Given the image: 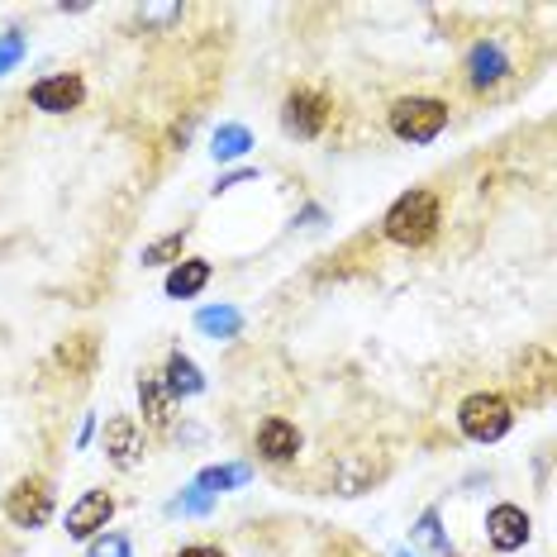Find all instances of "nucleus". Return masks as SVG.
Masks as SVG:
<instances>
[{
  "mask_svg": "<svg viewBox=\"0 0 557 557\" xmlns=\"http://www.w3.org/2000/svg\"><path fill=\"white\" fill-rule=\"evenodd\" d=\"M5 519L15 529H44L53 519V486H48V476H20L5 491Z\"/></svg>",
  "mask_w": 557,
  "mask_h": 557,
  "instance_id": "obj_4",
  "label": "nucleus"
},
{
  "mask_svg": "<svg viewBox=\"0 0 557 557\" xmlns=\"http://www.w3.org/2000/svg\"><path fill=\"white\" fill-rule=\"evenodd\" d=\"M244 481H248V467H210V472L196 476V486L206 491V496H220V491L244 486Z\"/></svg>",
  "mask_w": 557,
  "mask_h": 557,
  "instance_id": "obj_19",
  "label": "nucleus"
},
{
  "mask_svg": "<svg viewBox=\"0 0 557 557\" xmlns=\"http://www.w3.org/2000/svg\"><path fill=\"white\" fill-rule=\"evenodd\" d=\"M206 282H210V262L206 258H186V262H176L172 276H168V296L172 300H191V296L206 290Z\"/></svg>",
  "mask_w": 557,
  "mask_h": 557,
  "instance_id": "obj_13",
  "label": "nucleus"
},
{
  "mask_svg": "<svg viewBox=\"0 0 557 557\" xmlns=\"http://www.w3.org/2000/svg\"><path fill=\"white\" fill-rule=\"evenodd\" d=\"M182 248H186V230L158 238V244L144 248V268H168V262H182Z\"/></svg>",
  "mask_w": 557,
  "mask_h": 557,
  "instance_id": "obj_18",
  "label": "nucleus"
},
{
  "mask_svg": "<svg viewBox=\"0 0 557 557\" xmlns=\"http://www.w3.org/2000/svg\"><path fill=\"white\" fill-rule=\"evenodd\" d=\"M486 539L496 553H515L529 543V515L519 510V505H496V510L486 515Z\"/></svg>",
  "mask_w": 557,
  "mask_h": 557,
  "instance_id": "obj_9",
  "label": "nucleus"
},
{
  "mask_svg": "<svg viewBox=\"0 0 557 557\" xmlns=\"http://www.w3.org/2000/svg\"><path fill=\"white\" fill-rule=\"evenodd\" d=\"M258 453L268 462H290L300 453V429L290 420H268L258 429Z\"/></svg>",
  "mask_w": 557,
  "mask_h": 557,
  "instance_id": "obj_10",
  "label": "nucleus"
},
{
  "mask_svg": "<svg viewBox=\"0 0 557 557\" xmlns=\"http://www.w3.org/2000/svg\"><path fill=\"white\" fill-rule=\"evenodd\" d=\"M396 557H410V553H396Z\"/></svg>",
  "mask_w": 557,
  "mask_h": 557,
  "instance_id": "obj_27",
  "label": "nucleus"
},
{
  "mask_svg": "<svg viewBox=\"0 0 557 557\" xmlns=\"http://www.w3.org/2000/svg\"><path fill=\"white\" fill-rule=\"evenodd\" d=\"M138 400H144V420L153 429H168L172 424V396L158 376H138Z\"/></svg>",
  "mask_w": 557,
  "mask_h": 557,
  "instance_id": "obj_15",
  "label": "nucleus"
},
{
  "mask_svg": "<svg viewBox=\"0 0 557 557\" xmlns=\"http://www.w3.org/2000/svg\"><path fill=\"white\" fill-rule=\"evenodd\" d=\"M24 58V39H20V29H5L0 34V77H5L10 67Z\"/></svg>",
  "mask_w": 557,
  "mask_h": 557,
  "instance_id": "obj_21",
  "label": "nucleus"
},
{
  "mask_svg": "<svg viewBox=\"0 0 557 557\" xmlns=\"http://www.w3.org/2000/svg\"><path fill=\"white\" fill-rule=\"evenodd\" d=\"M176 557H224L220 548H210V543H196V548H182Z\"/></svg>",
  "mask_w": 557,
  "mask_h": 557,
  "instance_id": "obj_26",
  "label": "nucleus"
},
{
  "mask_svg": "<svg viewBox=\"0 0 557 557\" xmlns=\"http://www.w3.org/2000/svg\"><path fill=\"white\" fill-rule=\"evenodd\" d=\"M510 424H515V410L505 396H496V391H476V396H467L458 405V429L472 443H496V438L510 434Z\"/></svg>",
  "mask_w": 557,
  "mask_h": 557,
  "instance_id": "obj_2",
  "label": "nucleus"
},
{
  "mask_svg": "<svg viewBox=\"0 0 557 557\" xmlns=\"http://www.w3.org/2000/svg\"><path fill=\"white\" fill-rule=\"evenodd\" d=\"M168 396L172 400H186V396H200L206 391V376H200V367L191 362V358H182V352H172L168 358Z\"/></svg>",
  "mask_w": 557,
  "mask_h": 557,
  "instance_id": "obj_14",
  "label": "nucleus"
},
{
  "mask_svg": "<svg viewBox=\"0 0 557 557\" xmlns=\"http://www.w3.org/2000/svg\"><path fill=\"white\" fill-rule=\"evenodd\" d=\"M252 176H258V172H252V168H244V172H234V176H220V182H214V196H220V191H234V186H244V182H252Z\"/></svg>",
  "mask_w": 557,
  "mask_h": 557,
  "instance_id": "obj_24",
  "label": "nucleus"
},
{
  "mask_svg": "<svg viewBox=\"0 0 557 557\" xmlns=\"http://www.w3.org/2000/svg\"><path fill=\"white\" fill-rule=\"evenodd\" d=\"M414 543H420V548H429L434 557H448V553H453L448 539H443V529H438V510H424V515H420V524H414Z\"/></svg>",
  "mask_w": 557,
  "mask_h": 557,
  "instance_id": "obj_20",
  "label": "nucleus"
},
{
  "mask_svg": "<svg viewBox=\"0 0 557 557\" xmlns=\"http://www.w3.org/2000/svg\"><path fill=\"white\" fill-rule=\"evenodd\" d=\"M505 72H510V62H505V53L496 44H476L472 53H467V77H472L476 91H486V86H496Z\"/></svg>",
  "mask_w": 557,
  "mask_h": 557,
  "instance_id": "obj_11",
  "label": "nucleus"
},
{
  "mask_svg": "<svg viewBox=\"0 0 557 557\" xmlns=\"http://www.w3.org/2000/svg\"><path fill=\"white\" fill-rule=\"evenodd\" d=\"M100 448H106V458L115 462L120 472H134V467L144 462V429L134 424V414H115V420H106Z\"/></svg>",
  "mask_w": 557,
  "mask_h": 557,
  "instance_id": "obj_6",
  "label": "nucleus"
},
{
  "mask_svg": "<svg viewBox=\"0 0 557 557\" xmlns=\"http://www.w3.org/2000/svg\"><path fill=\"white\" fill-rule=\"evenodd\" d=\"M329 120H334V106H329V96L310 91V86H296L282 100V129L290 138H320L329 129Z\"/></svg>",
  "mask_w": 557,
  "mask_h": 557,
  "instance_id": "obj_5",
  "label": "nucleus"
},
{
  "mask_svg": "<svg viewBox=\"0 0 557 557\" xmlns=\"http://www.w3.org/2000/svg\"><path fill=\"white\" fill-rule=\"evenodd\" d=\"M324 557H367V553L358 548V543H348V539H338V543H334V548H329Z\"/></svg>",
  "mask_w": 557,
  "mask_h": 557,
  "instance_id": "obj_25",
  "label": "nucleus"
},
{
  "mask_svg": "<svg viewBox=\"0 0 557 557\" xmlns=\"http://www.w3.org/2000/svg\"><path fill=\"white\" fill-rule=\"evenodd\" d=\"M210 505H214V496H206V491H200V486H191V491H186L182 500L172 505V510H186V515H206Z\"/></svg>",
  "mask_w": 557,
  "mask_h": 557,
  "instance_id": "obj_23",
  "label": "nucleus"
},
{
  "mask_svg": "<svg viewBox=\"0 0 557 557\" xmlns=\"http://www.w3.org/2000/svg\"><path fill=\"white\" fill-rule=\"evenodd\" d=\"M110 515H115V496L110 491H86V496L67 510V534L72 539H91L100 529L110 524Z\"/></svg>",
  "mask_w": 557,
  "mask_h": 557,
  "instance_id": "obj_8",
  "label": "nucleus"
},
{
  "mask_svg": "<svg viewBox=\"0 0 557 557\" xmlns=\"http://www.w3.org/2000/svg\"><path fill=\"white\" fill-rule=\"evenodd\" d=\"M196 329L210 338H238V329H244V314L230 310V306H214V310H200L196 314Z\"/></svg>",
  "mask_w": 557,
  "mask_h": 557,
  "instance_id": "obj_17",
  "label": "nucleus"
},
{
  "mask_svg": "<svg viewBox=\"0 0 557 557\" xmlns=\"http://www.w3.org/2000/svg\"><path fill=\"white\" fill-rule=\"evenodd\" d=\"M448 129V106L434 96H405L391 106V134L405 144H429Z\"/></svg>",
  "mask_w": 557,
  "mask_h": 557,
  "instance_id": "obj_3",
  "label": "nucleus"
},
{
  "mask_svg": "<svg viewBox=\"0 0 557 557\" xmlns=\"http://www.w3.org/2000/svg\"><path fill=\"white\" fill-rule=\"evenodd\" d=\"M34 110H44V115H67V110H77L82 100H86V86L77 72H58V77H44V82H34Z\"/></svg>",
  "mask_w": 557,
  "mask_h": 557,
  "instance_id": "obj_7",
  "label": "nucleus"
},
{
  "mask_svg": "<svg viewBox=\"0 0 557 557\" xmlns=\"http://www.w3.org/2000/svg\"><path fill=\"white\" fill-rule=\"evenodd\" d=\"M386 238L400 248H424L438 234V196L434 191H405L386 210Z\"/></svg>",
  "mask_w": 557,
  "mask_h": 557,
  "instance_id": "obj_1",
  "label": "nucleus"
},
{
  "mask_svg": "<svg viewBox=\"0 0 557 557\" xmlns=\"http://www.w3.org/2000/svg\"><path fill=\"white\" fill-rule=\"evenodd\" d=\"M248 148H252V134L244 124H220V129H214V144H210L214 162H234V158H244Z\"/></svg>",
  "mask_w": 557,
  "mask_h": 557,
  "instance_id": "obj_16",
  "label": "nucleus"
},
{
  "mask_svg": "<svg viewBox=\"0 0 557 557\" xmlns=\"http://www.w3.org/2000/svg\"><path fill=\"white\" fill-rule=\"evenodd\" d=\"M100 358V344H96V334H72L67 344L58 348V367L67 376H91V367Z\"/></svg>",
  "mask_w": 557,
  "mask_h": 557,
  "instance_id": "obj_12",
  "label": "nucleus"
},
{
  "mask_svg": "<svg viewBox=\"0 0 557 557\" xmlns=\"http://www.w3.org/2000/svg\"><path fill=\"white\" fill-rule=\"evenodd\" d=\"M86 557H129V539H124V534H106V539L91 543V553H86Z\"/></svg>",
  "mask_w": 557,
  "mask_h": 557,
  "instance_id": "obj_22",
  "label": "nucleus"
}]
</instances>
